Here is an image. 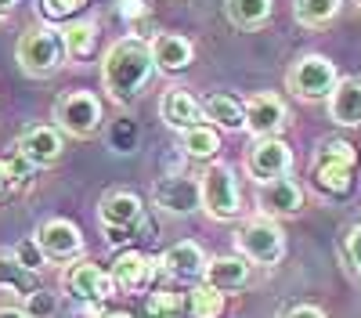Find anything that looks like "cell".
Segmentation results:
<instances>
[{
    "label": "cell",
    "mask_w": 361,
    "mask_h": 318,
    "mask_svg": "<svg viewBox=\"0 0 361 318\" xmlns=\"http://www.w3.org/2000/svg\"><path fill=\"white\" fill-rule=\"evenodd\" d=\"M343 257H347V264H350L354 271H361V224L350 228V236H347V243H343Z\"/></svg>",
    "instance_id": "obj_35"
},
{
    "label": "cell",
    "mask_w": 361,
    "mask_h": 318,
    "mask_svg": "<svg viewBox=\"0 0 361 318\" xmlns=\"http://www.w3.org/2000/svg\"><path fill=\"white\" fill-rule=\"evenodd\" d=\"M180 300L177 293H170V289H159V293H152V300H148V314L152 318H170V314H177L180 311Z\"/></svg>",
    "instance_id": "obj_31"
},
{
    "label": "cell",
    "mask_w": 361,
    "mask_h": 318,
    "mask_svg": "<svg viewBox=\"0 0 361 318\" xmlns=\"http://www.w3.org/2000/svg\"><path fill=\"white\" fill-rule=\"evenodd\" d=\"M202 120H214L224 130H243L246 127V105L231 94H209L202 102Z\"/></svg>",
    "instance_id": "obj_21"
},
{
    "label": "cell",
    "mask_w": 361,
    "mask_h": 318,
    "mask_svg": "<svg viewBox=\"0 0 361 318\" xmlns=\"http://www.w3.org/2000/svg\"><path fill=\"white\" fill-rule=\"evenodd\" d=\"M152 69H156L152 47H148L141 37L116 40L105 54V62H102V80H105L109 98L119 102V105L134 102L145 91V83L152 80Z\"/></svg>",
    "instance_id": "obj_1"
},
{
    "label": "cell",
    "mask_w": 361,
    "mask_h": 318,
    "mask_svg": "<svg viewBox=\"0 0 361 318\" xmlns=\"http://www.w3.org/2000/svg\"><path fill=\"white\" fill-rule=\"evenodd\" d=\"M199 195H202V210L214 221H231L238 214V181L231 166H209L199 181Z\"/></svg>",
    "instance_id": "obj_5"
},
{
    "label": "cell",
    "mask_w": 361,
    "mask_h": 318,
    "mask_svg": "<svg viewBox=\"0 0 361 318\" xmlns=\"http://www.w3.org/2000/svg\"><path fill=\"white\" fill-rule=\"evenodd\" d=\"M180 149H185V156H192V159H214L217 149H221V137H217L214 127L199 123V127L180 134Z\"/></svg>",
    "instance_id": "obj_24"
},
{
    "label": "cell",
    "mask_w": 361,
    "mask_h": 318,
    "mask_svg": "<svg viewBox=\"0 0 361 318\" xmlns=\"http://www.w3.org/2000/svg\"><path fill=\"white\" fill-rule=\"evenodd\" d=\"M105 318H130V314H123V311H116V314H105Z\"/></svg>",
    "instance_id": "obj_39"
},
{
    "label": "cell",
    "mask_w": 361,
    "mask_h": 318,
    "mask_svg": "<svg viewBox=\"0 0 361 318\" xmlns=\"http://www.w3.org/2000/svg\"><path fill=\"white\" fill-rule=\"evenodd\" d=\"M293 11H296V22L300 25L318 29L325 22H333V15L340 11V0H296Z\"/></svg>",
    "instance_id": "obj_26"
},
{
    "label": "cell",
    "mask_w": 361,
    "mask_h": 318,
    "mask_svg": "<svg viewBox=\"0 0 361 318\" xmlns=\"http://www.w3.org/2000/svg\"><path fill=\"white\" fill-rule=\"evenodd\" d=\"M15 4H18V0H0V18H8L15 11Z\"/></svg>",
    "instance_id": "obj_38"
},
{
    "label": "cell",
    "mask_w": 361,
    "mask_h": 318,
    "mask_svg": "<svg viewBox=\"0 0 361 318\" xmlns=\"http://www.w3.org/2000/svg\"><path fill=\"white\" fill-rule=\"evenodd\" d=\"M357 4H361V0H357Z\"/></svg>",
    "instance_id": "obj_41"
},
{
    "label": "cell",
    "mask_w": 361,
    "mask_h": 318,
    "mask_svg": "<svg viewBox=\"0 0 361 318\" xmlns=\"http://www.w3.org/2000/svg\"><path fill=\"white\" fill-rule=\"evenodd\" d=\"M148 47H152V62H156L163 73H180V69H188L192 58H195L192 40H188V37H177V33H159Z\"/></svg>",
    "instance_id": "obj_16"
},
{
    "label": "cell",
    "mask_w": 361,
    "mask_h": 318,
    "mask_svg": "<svg viewBox=\"0 0 361 318\" xmlns=\"http://www.w3.org/2000/svg\"><path fill=\"white\" fill-rule=\"evenodd\" d=\"M87 0H40V11L47 18H73Z\"/></svg>",
    "instance_id": "obj_33"
},
{
    "label": "cell",
    "mask_w": 361,
    "mask_h": 318,
    "mask_svg": "<svg viewBox=\"0 0 361 318\" xmlns=\"http://www.w3.org/2000/svg\"><path fill=\"white\" fill-rule=\"evenodd\" d=\"M37 246L44 257L51 260H73L83 253V236H80V228L66 217H51L37 228Z\"/></svg>",
    "instance_id": "obj_7"
},
{
    "label": "cell",
    "mask_w": 361,
    "mask_h": 318,
    "mask_svg": "<svg viewBox=\"0 0 361 318\" xmlns=\"http://www.w3.org/2000/svg\"><path fill=\"white\" fill-rule=\"evenodd\" d=\"M156 207H163L166 214L173 217H185V214H195L202 207V195H199V181L185 178V173H173V178H163L156 188Z\"/></svg>",
    "instance_id": "obj_11"
},
{
    "label": "cell",
    "mask_w": 361,
    "mask_h": 318,
    "mask_svg": "<svg viewBox=\"0 0 361 318\" xmlns=\"http://www.w3.org/2000/svg\"><path fill=\"white\" fill-rule=\"evenodd\" d=\"M0 289H18V293H29L33 289V271L18 264V257L0 250Z\"/></svg>",
    "instance_id": "obj_28"
},
{
    "label": "cell",
    "mask_w": 361,
    "mask_h": 318,
    "mask_svg": "<svg viewBox=\"0 0 361 318\" xmlns=\"http://www.w3.org/2000/svg\"><path fill=\"white\" fill-rule=\"evenodd\" d=\"M0 318H29V314L18 311V307H0Z\"/></svg>",
    "instance_id": "obj_37"
},
{
    "label": "cell",
    "mask_w": 361,
    "mask_h": 318,
    "mask_svg": "<svg viewBox=\"0 0 361 318\" xmlns=\"http://www.w3.org/2000/svg\"><path fill=\"white\" fill-rule=\"evenodd\" d=\"M4 185H8V181H4V173H0V192H4Z\"/></svg>",
    "instance_id": "obj_40"
},
{
    "label": "cell",
    "mask_w": 361,
    "mask_h": 318,
    "mask_svg": "<svg viewBox=\"0 0 361 318\" xmlns=\"http://www.w3.org/2000/svg\"><path fill=\"white\" fill-rule=\"evenodd\" d=\"M289 123V109L279 94H253L246 102V130L253 137H275Z\"/></svg>",
    "instance_id": "obj_10"
},
{
    "label": "cell",
    "mask_w": 361,
    "mask_h": 318,
    "mask_svg": "<svg viewBox=\"0 0 361 318\" xmlns=\"http://www.w3.org/2000/svg\"><path fill=\"white\" fill-rule=\"evenodd\" d=\"M224 8L238 29H257L271 18V0H228Z\"/></svg>",
    "instance_id": "obj_23"
},
{
    "label": "cell",
    "mask_w": 361,
    "mask_h": 318,
    "mask_svg": "<svg viewBox=\"0 0 361 318\" xmlns=\"http://www.w3.org/2000/svg\"><path fill=\"white\" fill-rule=\"evenodd\" d=\"M152 271H156V264H152V257H145V253H137V250H127V253H119L116 260H112V282H116V289H123V293H134V289H141L148 279H152Z\"/></svg>",
    "instance_id": "obj_15"
},
{
    "label": "cell",
    "mask_w": 361,
    "mask_h": 318,
    "mask_svg": "<svg viewBox=\"0 0 361 318\" xmlns=\"http://www.w3.org/2000/svg\"><path fill=\"white\" fill-rule=\"evenodd\" d=\"M329 116L340 127H357L361 123V80H340L329 94Z\"/></svg>",
    "instance_id": "obj_20"
},
{
    "label": "cell",
    "mask_w": 361,
    "mask_h": 318,
    "mask_svg": "<svg viewBox=\"0 0 361 318\" xmlns=\"http://www.w3.org/2000/svg\"><path fill=\"white\" fill-rule=\"evenodd\" d=\"M102 224H105V231H109V243H123L127 239V231L141 221V199L134 195V192H109L105 199H102Z\"/></svg>",
    "instance_id": "obj_9"
},
{
    "label": "cell",
    "mask_w": 361,
    "mask_h": 318,
    "mask_svg": "<svg viewBox=\"0 0 361 318\" xmlns=\"http://www.w3.org/2000/svg\"><path fill=\"white\" fill-rule=\"evenodd\" d=\"M246 166H250L253 178L264 185V181L286 178L289 166H293V152H289V145L279 141V137H257V145L246 156Z\"/></svg>",
    "instance_id": "obj_8"
},
{
    "label": "cell",
    "mask_w": 361,
    "mask_h": 318,
    "mask_svg": "<svg viewBox=\"0 0 361 318\" xmlns=\"http://www.w3.org/2000/svg\"><path fill=\"white\" fill-rule=\"evenodd\" d=\"M22 311L29 318H51L54 314V293H47V289H29Z\"/></svg>",
    "instance_id": "obj_30"
},
{
    "label": "cell",
    "mask_w": 361,
    "mask_h": 318,
    "mask_svg": "<svg viewBox=\"0 0 361 318\" xmlns=\"http://www.w3.org/2000/svg\"><path fill=\"white\" fill-rule=\"evenodd\" d=\"M15 149L33 163V166H51L58 156H62V134L47 123H33L18 134V145Z\"/></svg>",
    "instance_id": "obj_13"
},
{
    "label": "cell",
    "mask_w": 361,
    "mask_h": 318,
    "mask_svg": "<svg viewBox=\"0 0 361 318\" xmlns=\"http://www.w3.org/2000/svg\"><path fill=\"white\" fill-rule=\"evenodd\" d=\"M314 185L329 195H347L354 188V166L347 163H325L318 159L314 163Z\"/></svg>",
    "instance_id": "obj_22"
},
{
    "label": "cell",
    "mask_w": 361,
    "mask_h": 318,
    "mask_svg": "<svg viewBox=\"0 0 361 318\" xmlns=\"http://www.w3.org/2000/svg\"><path fill=\"white\" fill-rule=\"evenodd\" d=\"M159 112H163V120H166V127H173V130H192V127H199V120H202V105L188 94V91H166L163 94V102H159Z\"/></svg>",
    "instance_id": "obj_19"
},
{
    "label": "cell",
    "mask_w": 361,
    "mask_h": 318,
    "mask_svg": "<svg viewBox=\"0 0 361 318\" xmlns=\"http://www.w3.org/2000/svg\"><path fill=\"white\" fill-rule=\"evenodd\" d=\"M54 120L66 134L73 137H90L102 127V102L90 94V91H69L58 98L54 105Z\"/></svg>",
    "instance_id": "obj_6"
},
{
    "label": "cell",
    "mask_w": 361,
    "mask_h": 318,
    "mask_svg": "<svg viewBox=\"0 0 361 318\" xmlns=\"http://www.w3.org/2000/svg\"><path fill=\"white\" fill-rule=\"evenodd\" d=\"M159 264H163L166 275L192 282V279H202V271H206V253H202L195 243H173V246L159 257Z\"/></svg>",
    "instance_id": "obj_17"
},
{
    "label": "cell",
    "mask_w": 361,
    "mask_h": 318,
    "mask_svg": "<svg viewBox=\"0 0 361 318\" xmlns=\"http://www.w3.org/2000/svg\"><path fill=\"white\" fill-rule=\"evenodd\" d=\"M15 257H18V264H22V268H29V271H37V268L44 264V253H40L37 239H33V243H22V246L15 250Z\"/></svg>",
    "instance_id": "obj_34"
},
{
    "label": "cell",
    "mask_w": 361,
    "mask_h": 318,
    "mask_svg": "<svg viewBox=\"0 0 361 318\" xmlns=\"http://www.w3.org/2000/svg\"><path fill=\"white\" fill-rule=\"evenodd\" d=\"M188 314L192 318H221L224 314V293L221 289H214L209 282L195 286L188 293Z\"/></svg>",
    "instance_id": "obj_25"
},
{
    "label": "cell",
    "mask_w": 361,
    "mask_h": 318,
    "mask_svg": "<svg viewBox=\"0 0 361 318\" xmlns=\"http://www.w3.org/2000/svg\"><path fill=\"white\" fill-rule=\"evenodd\" d=\"M94 40H98L94 22H73L69 29H62V44H66L69 58H87L94 51Z\"/></svg>",
    "instance_id": "obj_27"
},
{
    "label": "cell",
    "mask_w": 361,
    "mask_h": 318,
    "mask_svg": "<svg viewBox=\"0 0 361 318\" xmlns=\"http://www.w3.org/2000/svg\"><path fill=\"white\" fill-rule=\"evenodd\" d=\"M279 318H325V311H322V307H314V304H296V307L282 311Z\"/></svg>",
    "instance_id": "obj_36"
},
{
    "label": "cell",
    "mask_w": 361,
    "mask_h": 318,
    "mask_svg": "<svg viewBox=\"0 0 361 318\" xmlns=\"http://www.w3.org/2000/svg\"><path fill=\"white\" fill-rule=\"evenodd\" d=\"M62 286L69 289L76 300H105V297H112V289H116L112 275L102 271L98 264H87V260L73 264V268L62 275Z\"/></svg>",
    "instance_id": "obj_12"
},
{
    "label": "cell",
    "mask_w": 361,
    "mask_h": 318,
    "mask_svg": "<svg viewBox=\"0 0 361 318\" xmlns=\"http://www.w3.org/2000/svg\"><path fill=\"white\" fill-rule=\"evenodd\" d=\"M66 58V44H62V33H54L47 25H37V29H25L22 40H18V66L22 73L29 76H51L58 73Z\"/></svg>",
    "instance_id": "obj_2"
},
{
    "label": "cell",
    "mask_w": 361,
    "mask_h": 318,
    "mask_svg": "<svg viewBox=\"0 0 361 318\" xmlns=\"http://www.w3.org/2000/svg\"><path fill=\"white\" fill-rule=\"evenodd\" d=\"M0 173H4V181H29V173H33V163H29L18 149H15V156H8L4 163H0Z\"/></svg>",
    "instance_id": "obj_32"
},
{
    "label": "cell",
    "mask_w": 361,
    "mask_h": 318,
    "mask_svg": "<svg viewBox=\"0 0 361 318\" xmlns=\"http://www.w3.org/2000/svg\"><path fill=\"white\" fill-rule=\"evenodd\" d=\"M304 207V192H300L296 181L289 178H275V181H264L260 185V210L267 217H293Z\"/></svg>",
    "instance_id": "obj_14"
},
{
    "label": "cell",
    "mask_w": 361,
    "mask_h": 318,
    "mask_svg": "<svg viewBox=\"0 0 361 318\" xmlns=\"http://www.w3.org/2000/svg\"><path fill=\"white\" fill-rule=\"evenodd\" d=\"M340 83L336 76V66L329 62L325 54H304L300 62L289 69V91L304 102H318V98H329L333 87Z\"/></svg>",
    "instance_id": "obj_4"
},
{
    "label": "cell",
    "mask_w": 361,
    "mask_h": 318,
    "mask_svg": "<svg viewBox=\"0 0 361 318\" xmlns=\"http://www.w3.org/2000/svg\"><path fill=\"white\" fill-rule=\"evenodd\" d=\"M318 159H325V163H347V166H354L357 163V152H354V145L350 141H325L322 149H318Z\"/></svg>",
    "instance_id": "obj_29"
},
{
    "label": "cell",
    "mask_w": 361,
    "mask_h": 318,
    "mask_svg": "<svg viewBox=\"0 0 361 318\" xmlns=\"http://www.w3.org/2000/svg\"><path fill=\"white\" fill-rule=\"evenodd\" d=\"M202 279L214 289H221V293L243 289L250 282V260L246 257H214V260H206Z\"/></svg>",
    "instance_id": "obj_18"
},
{
    "label": "cell",
    "mask_w": 361,
    "mask_h": 318,
    "mask_svg": "<svg viewBox=\"0 0 361 318\" xmlns=\"http://www.w3.org/2000/svg\"><path fill=\"white\" fill-rule=\"evenodd\" d=\"M238 253H243L250 264H279L286 253V236L275 224V217H253L238 228Z\"/></svg>",
    "instance_id": "obj_3"
}]
</instances>
